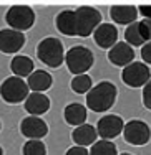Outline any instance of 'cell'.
I'll use <instances>...</instances> for the list:
<instances>
[{
  "label": "cell",
  "mask_w": 151,
  "mask_h": 155,
  "mask_svg": "<svg viewBox=\"0 0 151 155\" xmlns=\"http://www.w3.org/2000/svg\"><path fill=\"white\" fill-rule=\"evenodd\" d=\"M118 89L110 81H101L86 93V106L93 112H105L115 104Z\"/></svg>",
  "instance_id": "obj_1"
},
{
  "label": "cell",
  "mask_w": 151,
  "mask_h": 155,
  "mask_svg": "<svg viewBox=\"0 0 151 155\" xmlns=\"http://www.w3.org/2000/svg\"><path fill=\"white\" fill-rule=\"evenodd\" d=\"M37 56L43 64L50 68H60L61 63L65 61L63 43L55 36H47L37 46Z\"/></svg>",
  "instance_id": "obj_2"
},
{
  "label": "cell",
  "mask_w": 151,
  "mask_h": 155,
  "mask_svg": "<svg viewBox=\"0 0 151 155\" xmlns=\"http://www.w3.org/2000/svg\"><path fill=\"white\" fill-rule=\"evenodd\" d=\"M93 63L95 56L91 53V50H88L86 46L76 45L65 53V64H67L68 71L75 76L85 74L93 66Z\"/></svg>",
  "instance_id": "obj_3"
},
{
  "label": "cell",
  "mask_w": 151,
  "mask_h": 155,
  "mask_svg": "<svg viewBox=\"0 0 151 155\" xmlns=\"http://www.w3.org/2000/svg\"><path fill=\"white\" fill-rule=\"evenodd\" d=\"M28 94H30V87H28L27 81H23V78L10 76L0 84V97L7 104L23 102L28 97Z\"/></svg>",
  "instance_id": "obj_4"
},
{
  "label": "cell",
  "mask_w": 151,
  "mask_h": 155,
  "mask_svg": "<svg viewBox=\"0 0 151 155\" xmlns=\"http://www.w3.org/2000/svg\"><path fill=\"white\" fill-rule=\"evenodd\" d=\"M75 18H76V36H90L91 33L101 25V13L100 10L93 7H78L75 10Z\"/></svg>",
  "instance_id": "obj_5"
},
{
  "label": "cell",
  "mask_w": 151,
  "mask_h": 155,
  "mask_svg": "<svg viewBox=\"0 0 151 155\" xmlns=\"http://www.w3.org/2000/svg\"><path fill=\"white\" fill-rule=\"evenodd\" d=\"M5 21L12 30L22 31L30 30L35 23V12L27 5H13L7 10Z\"/></svg>",
  "instance_id": "obj_6"
},
{
  "label": "cell",
  "mask_w": 151,
  "mask_h": 155,
  "mask_svg": "<svg viewBox=\"0 0 151 155\" xmlns=\"http://www.w3.org/2000/svg\"><path fill=\"white\" fill-rule=\"evenodd\" d=\"M121 79L126 86L130 87H141L151 79V71L146 63H130L128 66L123 68Z\"/></svg>",
  "instance_id": "obj_7"
},
{
  "label": "cell",
  "mask_w": 151,
  "mask_h": 155,
  "mask_svg": "<svg viewBox=\"0 0 151 155\" xmlns=\"http://www.w3.org/2000/svg\"><path fill=\"white\" fill-rule=\"evenodd\" d=\"M123 135H125V140L131 145H145L151 139V130L146 122L135 119V120H130L128 124H125Z\"/></svg>",
  "instance_id": "obj_8"
},
{
  "label": "cell",
  "mask_w": 151,
  "mask_h": 155,
  "mask_svg": "<svg viewBox=\"0 0 151 155\" xmlns=\"http://www.w3.org/2000/svg\"><path fill=\"white\" fill-rule=\"evenodd\" d=\"M123 127H125L123 119L116 114H110V116H103L98 120L97 132L103 140H111L123 132Z\"/></svg>",
  "instance_id": "obj_9"
},
{
  "label": "cell",
  "mask_w": 151,
  "mask_h": 155,
  "mask_svg": "<svg viewBox=\"0 0 151 155\" xmlns=\"http://www.w3.org/2000/svg\"><path fill=\"white\" fill-rule=\"evenodd\" d=\"M20 132H22V135H25L28 140H32V139L40 140L48 134V125H47V122L42 117L28 116L20 122Z\"/></svg>",
  "instance_id": "obj_10"
},
{
  "label": "cell",
  "mask_w": 151,
  "mask_h": 155,
  "mask_svg": "<svg viewBox=\"0 0 151 155\" xmlns=\"http://www.w3.org/2000/svg\"><path fill=\"white\" fill-rule=\"evenodd\" d=\"M25 45V35L22 31L3 28L0 30V51L5 54H13Z\"/></svg>",
  "instance_id": "obj_11"
},
{
  "label": "cell",
  "mask_w": 151,
  "mask_h": 155,
  "mask_svg": "<svg viewBox=\"0 0 151 155\" xmlns=\"http://www.w3.org/2000/svg\"><path fill=\"white\" fill-rule=\"evenodd\" d=\"M108 60L111 64L125 68L135 60V50L133 46H130L126 41H116V45L110 48L108 51Z\"/></svg>",
  "instance_id": "obj_12"
},
{
  "label": "cell",
  "mask_w": 151,
  "mask_h": 155,
  "mask_svg": "<svg viewBox=\"0 0 151 155\" xmlns=\"http://www.w3.org/2000/svg\"><path fill=\"white\" fill-rule=\"evenodd\" d=\"M93 40L100 48L103 50H110L116 45L118 40V30L115 25L111 23H101L97 30L93 31Z\"/></svg>",
  "instance_id": "obj_13"
},
{
  "label": "cell",
  "mask_w": 151,
  "mask_h": 155,
  "mask_svg": "<svg viewBox=\"0 0 151 155\" xmlns=\"http://www.w3.org/2000/svg\"><path fill=\"white\" fill-rule=\"evenodd\" d=\"M50 109V99L43 93H30L25 99V110L30 116H42L48 112Z\"/></svg>",
  "instance_id": "obj_14"
},
{
  "label": "cell",
  "mask_w": 151,
  "mask_h": 155,
  "mask_svg": "<svg viewBox=\"0 0 151 155\" xmlns=\"http://www.w3.org/2000/svg\"><path fill=\"white\" fill-rule=\"evenodd\" d=\"M110 17L115 23L120 25H131L136 21L138 8L135 5H115L110 8Z\"/></svg>",
  "instance_id": "obj_15"
},
{
  "label": "cell",
  "mask_w": 151,
  "mask_h": 155,
  "mask_svg": "<svg viewBox=\"0 0 151 155\" xmlns=\"http://www.w3.org/2000/svg\"><path fill=\"white\" fill-rule=\"evenodd\" d=\"M27 84L32 93H43V91L50 89V86L53 84V78L45 69H35L27 78Z\"/></svg>",
  "instance_id": "obj_16"
},
{
  "label": "cell",
  "mask_w": 151,
  "mask_h": 155,
  "mask_svg": "<svg viewBox=\"0 0 151 155\" xmlns=\"http://www.w3.org/2000/svg\"><path fill=\"white\" fill-rule=\"evenodd\" d=\"M97 137H98V132H97V127H93L91 124H82L72 132V139L76 145H82V147H86V145H93L97 142Z\"/></svg>",
  "instance_id": "obj_17"
},
{
  "label": "cell",
  "mask_w": 151,
  "mask_h": 155,
  "mask_svg": "<svg viewBox=\"0 0 151 155\" xmlns=\"http://www.w3.org/2000/svg\"><path fill=\"white\" fill-rule=\"evenodd\" d=\"M55 23L60 33L65 36H76V18L75 10H63L55 18Z\"/></svg>",
  "instance_id": "obj_18"
},
{
  "label": "cell",
  "mask_w": 151,
  "mask_h": 155,
  "mask_svg": "<svg viewBox=\"0 0 151 155\" xmlns=\"http://www.w3.org/2000/svg\"><path fill=\"white\" fill-rule=\"evenodd\" d=\"M86 107L82 104H68L67 107L63 110V117L65 120H67V124L73 125V127H78V125L85 124V120H86Z\"/></svg>",
  "instance_id": "obj_19"
},
{
  "label": "cell",
  "mask_w": 151,
  "mask_h": 155,
  "mask_svg": "<svg viewBox=\"0 0 151 155\" xmlns=\"http://www.w3.org/2000/svg\"><path fill=\"white\" fill-rule=\"evenodd\" d=\"M33 68H35L33 61L28 56H23V54H17V56H13V60L10 61V69H12V73L18 78H25V76L28 78L35 71Z\"/></svg>",
  "instance_id": "obj_20"
},
{
  "label": "cell",
  "mask_w": 151,
  "mask_h": 155,
  "mask_svg": "<svg viewBox=\"0 0 151 155\" xmlns=\"http://www.w3.org/2000/svg\"><path fill=\"white\" fill-rule=\"evenodd\" d=\"M125 40L130 46H143L146 43L145 36L141 33V28H139V21H135V23L128 25L126 30H125Z\"/></svg>",
  "instance_id": "obj_21"
},
{
  "label": "cell",
  "mask_w": 151,
  "mask_h": 155,
  "mask_svg": "<svg viewBox=\"0 0 151 155\" xmlns=\"http://www.w3.org/2000/svg\"><path fill=\"white\" fill-rule=\"evenodd\" d=\"M72 86V91L76 94H86L88 91L93 87V81L88 74H80V76H75L70 83Z\"/></svg>",
  "instance_id": "obj_22"
},
{
  "label": "cell",
  "mask_w": 151,
  "mask_h": 155,
  "mask_svg": "<svg viewBox=\"0 0 151 155\" xmlns=\"http://www.w3.org/2000/svg\"><path fill=\"white\" fill-rule=\"evenodd\" d=\"M90 155H116V145L110 140H100L91 145Z\"/></svg>",
  "instance_id": "obj_23"
},
{
  "label": "cell",
  "mask_w": 151,
  "mask_h": 155,
  "mask_svg": "<svg viewBox=\"0 0 151 155\" xmlns=\"http://www.w3.org/2000/svg\"><path fill=\"white\" fill-rule=\"evenodd\" d=\"M22 153L23 155H47V147L43 142L32 139V140H28V142L23 143Z\"/></svg>",
  "instance_id": "obj_24"
},
{
  "label": "cell",
  "mask_w": 151,
  "mask_h": 155,
  "mask_svg": "<svg viewBox=\"0 0 151 155\" xmlns=\"http://www.w3.org/2000/svg\"><path fill=\"white\" fill-rule=\"evenodd\" d=\"M139 28H141V33H143V36H145L146 43L151 41V20L143 18V20L139 21Z\"/></svg>",
  "instance_id": "obj_25"
},
{
  "label": "cell",
  "mask_w": 151,
  "mask_h": 155,
  "mask_svg": "<svg viewBox=\"0 0 151 155\" xmlns=\"http://www.w3.org/2000/svg\"><path fill=\"white\" fill-rule=\"evenodd\" d=\"M143 104H145L146 109L151 110V79L143 87Z\"/></svg>",
  "instance_id": "obj_26"
},
{
  "label": "cell",
  "mask_w": 151,
  "mask_h": 155,
  "mask_svg": "<svg viewBox=\"0 0 151 155\" xmlns=\"http://www.w3.org/2000/svg\"><path fill=\"white\" fill-rule=\"evenodd\" d=\"M141 58H143V63H149V64H151V41H148V43L143 45Z\"/></svg>",
  "instance_id": "obj_27"
},
{
  "label": "cell",
  "mask_w": 151,
  "mask_h": 155,
  "mask_svg": "<svg viewBox=\"0 0 151 155\" xmlns=\"http://www.w3.org/2000/svg\"><path fill=\"white\" fill-rule=\"evenodd\" d=\"M65 155H90V152L86 150V147L75 145V147H72V149H68Z\"/></svg>",
  "instance_id": "obj_28"
},
{
  "label": "cell",
  "mask_w": 151,
  "mask_h": 155,
  "mask_svg": "<svg viewBox=\"0 0 151 155\" xmlns=\"http://www.w3.org/2000/svg\"><path fill=\"white\" fill-rule=\"evenodd\" d=\"M138 13H141L146 20H151V5H139Z\"/></svg>",
  "instance_id": "obj_29"
},
{
  "label": "cell",
  "mask_w": 151,
  "mask_h": 155,
  "mask_svg": "<svg viewBox=\"0 0 151 155\" xmlns=\"http://www.w3.org/2000/svg\"><path fill=\"white\" fill-rule=\"evenodd\" d=\"M0 155H3V149H2V147H0Z\"/></svg>",
  "instance_id": "obj_30"
},
{
  "label": "cell",
  "mask_w": 151,
  "mask_h": 155,
  "mask_svg": "<svg viewBox=\"0 0 151 155\" xmlns=\"http://www.w3.org/2000/svg\"><path fill=\"white\" fill-rule=\"evenodd\" d=\"M121 155H131V153H121Z\"/></svg>",
  "instance_id": "obj_31"
},
{
  "label": "cell",
  "mask_w": 151,
  "mask_h": 155,
  "mask_svg": "<svg viewBox=\"0 0 151 155\" xmlns=\"http://www.w3.org/2000/svg\"><path fill=\"white\" fill-rule=\"evenodd\" d=\"M0 127H2V124H0Z\"/></svg>",
  "instance_id": "obj_32"
}]
</instances>
